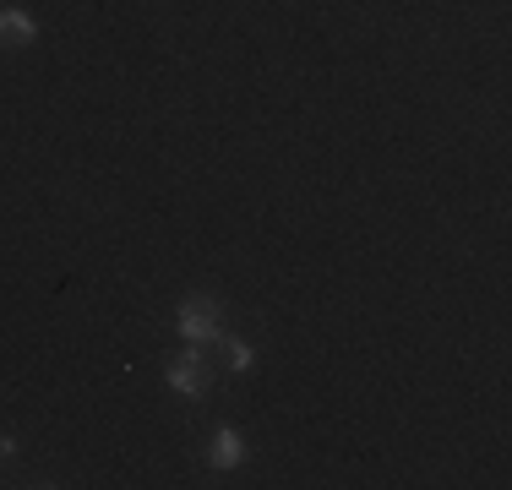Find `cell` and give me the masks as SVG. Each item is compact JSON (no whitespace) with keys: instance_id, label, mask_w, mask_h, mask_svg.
I'll return each instance as SVG.
<instances>
[{"instance_id":"obj_1","label":"cell","mask_w":512,"mask_h":490,"mask_svg":"<svg viewBox=\"0 0 512 490\" xmlns=\"http://www.w3.org/2000/svg\"><path fill=\"white\" fill-rule=\"evenodd\" d=\"M175 322L186 343H218L224 338V300L218 294H191V300H180Z\"/></svg>"},{"instance_id":"obj_2","label":"cell","mask_w":512,"mask_h":490,"mask_svg":"<svg viewBox=\"0 0 512 490\" xmlns=\"http://www.w3.org/2000/svg\"><path fill=\"white\" fill-rule=\"evenodd\" d=\"M164 382H169V392H180V398H202V392L213 387V365H207L197 349H186V354H175V360H169Z\"/></svg>"},{"instance_id":"obj_3","label":"cell","mask_w":512,"mask_h":490,"mask_svg":"<svg viewBox=\"0 0 512 490\" xmlns=\"http://www.w3.org/2000/svg\"><path fill=\"white\" fill-rule=\"evenodd\" d=\"M39 39V17L22 6H0V49H28Z\"/></svg>"},{"instance_id":"obj_4","label":"cell","mask_w":512,"mask_h":490,"mask_svg":"<svg viewBox=\"0 0 512 490\" xmlns=\"http://www.w3.org/2000/svg\"><path fill=\"white\" fill-rule=\"evenodd\" d=\"M207 458H213V469H240V458H246V441H240V431L218 425V431H213V447H207Z\"/></svg>"},{"instance_id":"obj_5","label":"cell","mask_w":512,"mask_h":490,"mask_svg":"<svg viewBox=\"0 0 512 490\" xmlns=\"http://www.w3.org/2000/svg\"><path fill=\"white\" fill-rule=\"evenodd\" d=\"M218 343H224V360H229V371H251V365H256V349H251V343L246 338H218Z\"/></svg>"},{"instance_id":"obj_6","label":"cell","mask_w":512,"mask_h":490,"mask_svg":"<svg viewBox=\"0 0 512 490\" xmlns=\"http://www.w3.org/2000/svg\"><path fill=\"white\" fill-rule=\"evenodd\" d=\"M11 452H17V441H11L6 431H0V458H11Z\"/></svg>"}]
</instances>
